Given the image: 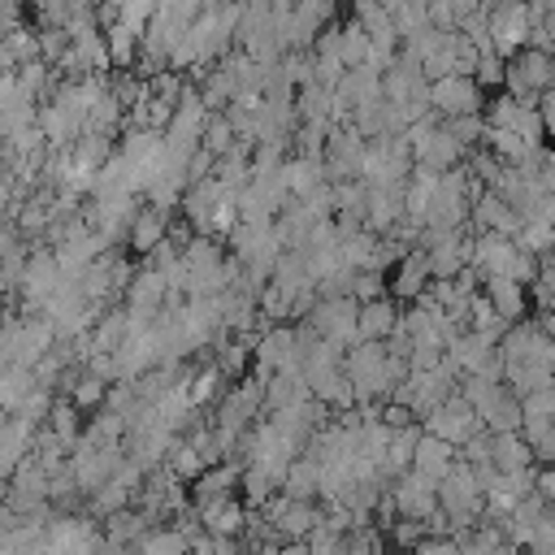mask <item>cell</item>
Instances as JSON below:
<instances>
[{"label":"cell","instance_id":"obj_1","mask_svg":"<svg viewBox=\"0 0 555 555\" xmlns=\"http://www.w3.org/2000/svg\"><path fill=\"white\" fill-rule=\"evenodd\" d=\"M555 87V52H542V48H520L512 61H503V91L525 104V108H538V95Z\"/></svg>","mask_w":555,"mask_h":555},{"label":"cell","instance_id":"obj_2","mask_svg":"<svg viewBox=\"0 0 555 555\" xmlns=\"http://www.w3.org/2000/svg\"><path fill=\"white\" fill-rule=\"evenodd\" d=\"M481 503H486V494H481V486H477L473 468H468L464 460H455V464H451V473L438 481V512L447 516L451 533H460V529L477 525V520H481Z\"/></svg>","mask_w":555,"mask_h":555},{"label":"cell","instance_id":"obj_3","mask_svg":"<svg viewBox=\"0 0 555 555\" xmlns=\"http://www.w3.org/2000/svg\"><path fill=\"white\" fill-rule=\"evenodd\" d=\"M529 4L525 0H494L486 9V30H490V43H494V56L512 61L525 43H529Z\"/></svg>","mask_w":555,"mask_h":555},{"label":"cell","instance_id":"obj_4","mask_svg":"<svg viewBox=\"0 0 555 555\" xmlns=\"http://www.w3.org/2000/svg\"><path fill=\"white\" fill-rule=\"evenodd\" d=\"M386 507L395 512V520H429L438 512V481H429V477L408 468L403 477L390 481Z\"/></svg>","mask_w":555,"mask_h":555},{"label":"cell","instance_id":"obj_5","mask_svg":"<svg viewBox=\"0 0 555 555\" xmlns=\"http://www.w3.org/2000/svg\"><path fill=\"white\" fill-rule=\"evenodd\" d=\"M104 533L91 516H52L43 525V555H95Z\"/></svg>","mask_w":555,"mask_h":555},{"label":"cell","instance_id":"obj_6","mask_svg":"<svg viewBox=\"0 0 555 555\" xmlns=\"http://www.w3.org/2000/svg\"><path fill=\"white\" fill-rule=\"evenodd\" d=\"M429 108L438 117H468V113H481V87L464 74H447V78H434L429 82Z\"/></svg>","mask_w":555,"mask_h":555},{"label":"cell","instance_id":"obj_7","mask_svg":"<svg viewBox=\"0 0 555 555\" xmlns=\"http://www.w3.org/2000/svg\"><path fill=\"white\" fill-rule=\"evenodd\" d=\"M264 412V382H243L234 390H225V399L217 403V429L243 434L247 425H256V416Z\"/></svg>","mask_w":555,"mask_h":555},{"label":"cell","instance_id":"obj_8","mask_svg":"<svg viewBox=\"0 0 555 555\" xmlns=\"http://www.w3.org/2000/svg\"><path fill=\"white\" fill-rule=\"evenodd\" d=\"M477 429H481V421H477V412H473L460 395H451L447 403H438V408L425 416V434H434V438H442V442H451V447H464Z\"/></svg>","mask_w":555,"mask_h":555},{"label":"cell","instance_id":"obj_9","mask_svg":"<svg viewBox=\"0 0 555 555\" xmlns=\"http://www.w3.org/2000/svg\"><path fill=\"white\" fill-rule=\"evenodd\" d=\"M494 347H499V360H503V364H529V360L546 364V347H551V338H546V330H542L538 321L520 317L516 325H507V334H503Z\"/></svg>","mask_w":555,"mask_h":555},{"label":"cell","instance_id":"obj_10","mask_svg":"<svg viewBox=\"0 0 555 555\" xmlns=\"http://www.w3.org/2000/svg\"><path fill=\"white\" fill-rule=\"evenodd\" d=\"M468 221H473V230H477V234H507V238H516V234H520V225H525V217H520L512 204H503L494 191H481V195L473 199Z\"/></svg>","mask_w":555,"mask_h":555},{"label":"cell","instance_id":"obj_11","mask_svg":"<svg viewBox=\"0 0 555 555\" xmlns=\"http://www.w3.org/2000/svg\"><path fill=\"white\" fill-rule=\"evenodd\" d=\"M481 295L490 299V308L507 321V325H516L520 317H525V308H529V286H520V282H512V278H503V273H490V278H481Z\"/></svg>","mask_w":555,"mask_h":555},{"label":"cell","instance_id":"obj_12","mask_svg":"<svg viewBox=\"0 0 555 555\" xmlns=\"http://www.w3.org/2000/svg\"><path fill=\"white\" fill-rule=\"evenodd\" d=\"M395 325H399V308H395L386 295L360 304V312H356V334H360V343H386V338L395 334Z\"/></svg>","mask_w":555,"mask_h":555},{"label":"cell","instance_id":"obj_13","mask_svg":"<svg viewBox=\"0 0 555 555\" xmlns=\"http://www.w3.org/2000/svg\"><path fill=\"white\" fill-rule=\"evenodd\" d=\"M451 464H455V447H451V442H442V438H434V434H421V438H416L412 473H421V477H429V481H442V477L451 473Z\"/></svg>","mask_w":555,"mask_h":555},{"label":"cell","instance_id":"obj_14","mask_svg":"<svg viewBox=\"0 0 555 555\" xmlns=\"http://www.w3.org/2000/svg\"><path fill=\"white\" fill-rule=\"evenodd\" d=\"M169 225H173V221H169L165 208H139L134 221H130V230H126V234H130V247L152 256V251L169 238Z\"/></svg>","mask_w":555,"mask_h":555},{"label":"cell","instance_id":"obj_15","mask_svg":"<svg viewBox=\"0 0 555 555\" xmlns=\"http://www.w3.org/2000/svg\"><path fill=\"white\" fill-rule=\"evenodd\" d=\"M429 282H434V278H429V260H425V251H408V256L395 264L390 295H395V299H421Z\"/></svg>","mask_w":555,"mask_h":555},{"label":"cell","instance_id":"obj_16","mask_svg":"<svg viewBox=\"0 0 555 555\" xmlns=\"http://www.w3.org/2000/svg\"><path fill=\"white\" fill-rule=\"evenodd\" d=\"M503 386H507L516 399H525V395H533V390L555 386V373H551L546 364H538V360H529V364H503Z\"/></svg>","mask_w":555,"mask_h":555},{"label":"cell","instance_id":"obj_17","mask_svg":"<svg viewBox=\"0 0 555 555\" xmlns=\"http://www.w3.org/2000/svg\"><path fill=\"white\" fill-rule=\"evenodd\" d=\"M490 464L499 473H520V468H533V455L520 434H490Z\"/></svg>","mask_w":555,"mask_h":555},{"label":"cell","instance_id":"obj_18","mask_svg":"<svg viewBox=\"0 0 555 555\" xmlns=\"http://www.w3.org/2000/svg\"><path fill=\"white\" fill-rule=\"evenodd\" d=\"M520 438L533 455V464H555V421H520Z\"/></svg>","mask_w":555,"mask_h":555},{"label":"cell","instance_id":"obj_19","mask_svg":"<svg viewBox=\"0 0 555 555\" xmlns=\"http://www.w3.org/2000/svg\"><path fill=\"white\" fill-rule=\"evenodd\" d=\"M282 494H286V499H304V503H312V499H317V464L304 460V455H295L291 468H286V477H282Z\"/></svg>","mask_w":555,"mask_h":555},{"label":"cell","instance_id":"obj_20","mask_svg":"<svg viewBox=\"0 0 555 555\" xmlns=\"http://www.w3.org/2000/svg\"><path fill=\"white\" fill-rule=\"evenodd\" d=\"M134 555H191V542L182 529H147L134 546Z\"/></svg>","mask_w":555,"mask_h":555},{"label":"cell","instance_id":"obj_21","mask_svg":"<svg viewBox=\"0 0 555 555\" xmlns=\"http://www.w3.org/2000/svg\"><path fill=\"white\" fill-rule=\"evenodd\" d=\"M516 247H525L529 256H538V260H546L551 256V247H555V225H546V221H525L520 225V234H516Z\"/></svg>","mask_w":555,"mask_h":555},{"label":"cell","instance_id":"obj_22","mask_svg":"<svg viewBox=\"0 0 555 555\" xmlns=\"http://www.w3.org/2000/svg\"><path fill=\"white\" fill-rule=\"evenodd\" d=\"M520 421H525V416H520V399L507 390V395L494 403V412H490L481 425H486L490 434H520Z\"/></svg>","mask_w":555,"mask_h":555},{"label":"cell","instance_id":"obj_23","mask_svg":"<svg viewBox=\"0 0 555 555\" xmlns=\"http://www.w3.org/2000/svg\"><path fill=\"white\" fill-rule=\"evenodd\" d=\"M442 126H447V134L468 152V147H477L481 139H486V121H481V113H468V117H442Z\"/></svg>","mask_w":555,"mask_h":555},{"label":"cell","instance_id":"obj_24","mask_svg":"<svg viewBox=\"0 0 555 555\" xmlns=\"http://www.w3.org/2000/svg\"><path fill=\"white\" fill-rule=\"evenodd\" d=\"M199 147H204V152H212V156H225V152L234 147V130H230V121L208 113V121H204V134H199Z\"/></svg>","mask_w":555,"mask_h":555},{"label":"cell","instance_id":"obj_25","mask_svg":"<svg viewBox=\"0 0 555 555\" xmlns=\"http://www.w3.org/2000/svg\"><path fill=\"white\" fill-rule=\"evenodd\" d=\"M382 295H386L382 269H360V273H351V299H356V304H369V299H382Z\"/></svg>","mask_w":555,"mask_h":555},{"label":"cell","instance_id":"obj_26","mask_svg":"<svg viewBox=\"0 0 555 555\" xmlns=\"http://www.w3.org/2000/svg\"><path fill=\"white\" fill-rule=\"evenodd\" d=\"M520 416H525V421H555V386L525 395V399H520Z\"/></svg>","mask_w":555,"mask_h":555},{"label":"cell","instance_id":"obj_27","mask_svg":"<svg viewBox=\"0 0 555 555\" xmlns=\"http://www.w3.org/2000/svg\"><path fill=\"white\" fill-rule=\"evenodd\" d=\"M525 551H529V555H555V512H551V507H546V516L533 525Z\"/></svg>","mask_w":555,"mask_h":555},{"label":"cell","instance_id":"obj_28","mask_svg":"<svg viewBox=\"0 0 555 555\" xmlns=\"http://www.w3.org/2000/svg\"><path fill=\"white\" fill-rule=\"evenodd\" d=\"M473 82L477 87H503V56H477V69H473Z\"/></svg>","mask_w":555,"mask_h":555},{"label":"cell","instance_id":"obj_29","mask_svg":"<svg viewBox=\"0 0 555 555\" xmlns=\"http://www.w3.org/2000/svg\"><path fill=\"white\" fill-rule=\"evenodd\" d=\"M533 299H538L546 312H555V269H551V264H542V273L533 278Z\"/></svg>","mask_w":555,"mask_h":555},{"label":"cell","instance_id":"obj_30","mask_svg":"<svg viewBox=\"0 0 555 555\" xmlns=\"http://www.w3.org/2000/svg\"><path fill=\"white\" fill-rule=\"evenodd\" d=\"M533 182H538L542 191H555V147H542V160H538Z\"/></svg>","mask_w":555,"mask_h":555},{"label":"cell","instance_id":"obj_31","mask_svg":"<svg viewBox=\"0 0 555 555\" xmlns=\"http://www.w3.org/2000/svg\"><path fill=\"white\" fill-rule=\"evenodd\" d=\"M538 117H542V126H546V134H555V87L538 95Z\"/></svg>","mask_w":555,"mask_h":555},{"label":"cell","instance_id":"obj_32","mask_svg":"<svg viewBox=\"0 0 555 555\" xmlns=\"http://www.w3.org/2000/svg\"><path fill=\"white\" fill-rule=\"evenodd\" d=\"M538 221L555 225V191H546V195H542V204H538Z\"/></svg>","mask_w":555,"mask_h":555},{"label":"cell","instance_id":"obj_33","mask_svg":"<svg viewBox=\"0 0 555 555\" xmlns=\"http://www.w3.org/2000/svg\"><path fill=\"white\" fill-rule=\"evenodd\" d=\"M542 35H546V52H555V9L542 13Z\"/></svg>","mask_w":555,"mask_h":555},{"label":"cell","instance_id":"obj_34","mask_svg":"<svg viewBox=\"0 0 555 555\" xmlns=\"http://www.w3.org/2000/svg\"><path fill=\"white\" fill-rule=\"evenodd\" d=\"M273 555H312V551H308V542H278Z\"/></svg>","mask_w":555,"mask_h":555},{"label":"cell","instance_id":"obj_35","mask_svg":"<svg viewBox=\"0 0 555 555\" xmlns=\"http://www.w3.org/2000/svg\"><path fill=\"white\" fill-rule=\"evenodd\" d=\"M538 325H542V330H546V338L555 343V312H542V317H538Z\"/></svg>","mask_w":555,"mask_h":555},{"label":"cell","instance_id":"obj_36","mask_svg":"<svg viewBox=\"0 0 555 555\" xmlns=\"http://www.w3.org/2000/svg\"><path fill=\"white\" fill-rule=\"evenodd\" d=\"M494 555H520V546H507V542H503V546H499Z\"/></svg>","mask_w":555,"mask_h":555},{"label":"cell","instance_id":"obj_37","mask_svg":"<svg viewBox=\"0 0 555 555\" xmlns=\"http://www.w3.org/2000/svg\"><path fill=\"white\" fill-rule=\"evenodd\" d=\"M542 264H551V269H555V247H551V256H546V260H542Z\"/></svg>","mask_w":555,"mask_h":555},{"label":"cell","instance_id":"obj_38","mask_svg":"<svg viewBox=\"0 0 555 555\" xmlns=\"http://www.w3.org/2000/svg\"><path fill=\"white\" fill-rule=\"evenodd\" d=\"M490 4H494V0H486V9H490Z\"/></svg>","mask_w":555,"mask_h":555}]
</instances>
